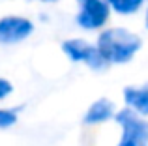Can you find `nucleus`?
Returning <instances> with one entry per match:
<instances>
[{
    "label": "nucleus",
    "instance_id": "13",
    "mask_svg": "<svg viewBox=\"0 0 148 146\" xmlns=\"http://www.w3.org/2000/svg\"><path fill=\"white\" fill-rule=\"evenodd\" d=\"M146 2H148V0H146Z\"/></svg>",
    "mask_w": 148,
    "mask_h": 146
},
{
    "label": "nucleus",
    "instance_id": "1",
    "mask_svg": "<svg viewBox=\"0 0 148 146\" xmlns=\"http://www.w3.org/2000/svg\"><path fill=\"white\" fill-rule=\"evenodd\" d=\"M99 55L109 66L130 64L143 49V38L135 30L122 25H107L94 40Z\"/></svg>",
    "mask_w": 148,
    "mask_h": 146
},
{
    "label": "nucleus",
    "instance_id": "12",
    "mask_svg": "<svg viewBox=\"0 0 148 146\" xmlns=\"http://www.w3.org/2000/svg\"><path fill=\"white\" fill-rule=\"evenodd\" d=\"M143 23H145V28L148 30V2H146L145 10H143Z\"/></svg>",
    "mask_w": 148,
    "mask_h": 146
},
{
    "label": "nucleus",
    "instance_id": "9",
    "mask_svg": "<svg viewBox=\"0 0 148 146\" xmlns=\"http://www.w3.org/2000/svg\"><path fill=\"white\" fill-rule=\"evenodd\" d=\"M17 122V113L13 109H0V129L11 128Z\"/></svg>",
    "mask_w": 148,
    "mask_h": 146
},
{
    "label": "nucleus",
    "instance_id": "4",
    "mask_svg": "<svg viewBox=\"0 0 148 146\" xmlns=\"http://www.w3.org/2000/svg\"><path fill=\"white\" fill-rule=\"evenodd\" d=\"M114 120L122 129V137L116 146H148V120L133 109H126L114 113Z\"/></svg>",
    "mask_w": 148,
    "mask_h": 146
},
{
    "label": "nucleus",
    "instance_id": "8",
    "mask_svg": "<svg viewBox=\"0 0 148 146\" xmlns=\"http://www.w3.org/2000/svg\"><path fill=\"white\" fill-rule=\"evenodd\" d=\"M107 4L112 15L122 17V19H130V17L143 13L146 0H107Z\"/></svg>",
    "mask_w": 148,
    "mask_h": 146
},
{
    "label": "nucleus",
    "instance_id": "6",
    "mask_svg": "<svg viewBox=\"0 0 148 146\" xmlns=\"http://www.w3.org/2000/svg\"><path fill=\"white\" fill-rule=\"evenodd\" d=\"M114 113H116L114 103L107 98H99L98 101H94L86 109V113L83 116V124H86V126L103 124V122H109L111 118H114Z\"/></svg>",
    "mask_w": 148,
    "mask_h": 146
},
{
    "label": "nucleus",
    "instance_id": "2",
    "mask_svg": "<svg viewBox=\"0 0 148 146\" xmlns=\"http://www.w3.org/2000/svg\"><path fill=\"white\" fill-rule=\"evenodd\" d=\"M73 23L79 30L88 34H98L101 28L111 25V10L107 0H75Z\"/></svg>",
    "mask_w": 148,
    "mask_h": 146
},
{
    "label": "nucleus",
    "instance_id": "3",
    "mask_svg": "<svg viewBox=\"0 0 148 146\" xmlns=\"http://www.w3.org/2000/svg\"><path fill=\"white\" fill-rule=\"evenodd\" d=\"M60 49L69 62L84 64L92 71H103L109 68V64L99 55L96 43L86 40V38H66L60 43Z\"/></svg>",
    "mask_w": 148,
    "mask_h": 146
},
{
    "label": "nucleus",
    "instance_id": "10",
    "mask_svg": "<svg viewBox=\"0 0 148 146\" xmlns=\"http://www.w3.org/2000/svg\"><path fill=\"white\" fill-rule=\"evenodd\" d=\"M11 92H13V84H11L8 79L0 77V101H2V99H6Z\"/></svg>",
    "mask_w": 148,
    "mask_h": 146
},
{
    "label": "nucleus",
    "instance_id": "5",
    "mask_svg": "<svg viewBox=\"0 0 148 146\" xmlns=\"http://www.w3.org/2000/svg\"><path fill=\"white\" fill-rule=\"evenodd\" d=\"M36 32V23L28 15L23 13H6L0 17V47H13Z\"/></svg>",
    "mask_w": 148,
    "mask_h": 146
},
{
    "label": "nucleus",
    "instance_id": "11",
    "mask_svg": "<svg viewBox=\"0 0 148 146\" xmlns=\"http://www.w3.org/2000/svg\"><path fill=\"white\" fill-rule=\"evenodd\" d=\"M28 2H34V4H41V6H53V4H58L60 0H28Z\"/></svg>",
    "mask_w": 148,
    "mask_h": 146
},
{
    "label": "nucleus",
    "instance_id": "7",
    "mask_svg": "<svg viewBox=\"0 0 148 146\" xmlns=\"http://www.w3.org/2000/svg\"><path fill=\"white\" fill-rule=\"evenodd\" d=\"M124 103L141 116H148V83L124 88Z\"/></svg>",
    "mask_w": 148,
    "mask_h": 146
}]
</instances>
